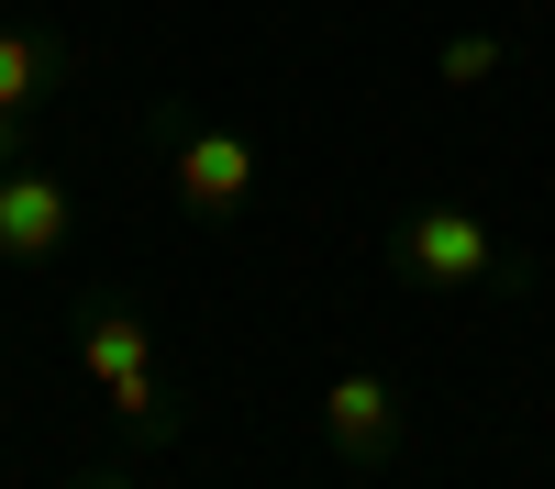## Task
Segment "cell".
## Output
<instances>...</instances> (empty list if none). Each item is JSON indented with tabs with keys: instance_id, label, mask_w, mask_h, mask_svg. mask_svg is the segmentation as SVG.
Here are the masks:
<instances>
[{
	"instance_id": "7",
	"label": "cell",
	"mask_w": 555,
	"mask_h": 489,
	"mask_svg": "<svg viewBox=\"0 0 555 489\" xmlns=\"http://www.w3.org/2000/svg\"><path fill=\"white\" fill-rule=\"evenodd\" d=\"M500 67H512V44H500V34H455V44H444V78H455V89H478V78H500Z\"/></svg>"
},
{
	"instance_id": "3",
	"label": "cell",
	"mask_w": 555,
	"mask_h": 489,
	"mask_svg": "<svg viewBox=\"0 0 555 489\" xmlns=\"http://www.w3.org/2000/svg\"><path fill=\"white\" fill-rule=\"evenodd\" d=\"M167 190H178V211L190 222H245L256 211V145L234 123H201V112H178L167 101Z\"/></svg>"
},
{
	"instance_id": "4",
	"label": "cell",
	"mask_w": 555,
	"mask_h": 489,
	"mask_svg": "<svg viewBox=\"0 0 555 489\" xmlns=\"http://www.w3.org/2000/svg\"><path fill=\"white\" fill-rule=\"evenodd\" d=\"M400 434H411V412H400V378H378V368H345V378H322V445H334V467H389L400 456Z\"/></svg>"
},
{
	"instance_id": "2",
	"label": "cell",
	"mask_w": 555,
	"mask_h": 489,
	"mask_svg": "<svg viewBox=\"0 0 555 489\" xmlns=\"http://www.w3.org/2000/svg\"><path fill=\"white\" fill-rule=\"evenodd\" d=\"M78 368H89V389L112 400V423H122L133 445H156V434L178 423V400H167V378H156V334L133 323L122 300H89V311H78Z\"/></svg>"
},
{
	"instance_id": "6",
	"label": "cell",
	"mask_w": 555,
	"mask_h": 489,
	"mask_svg": "<svg viewBox=\"0 0 555 489\" xmlns=\"http://www.w3.org/2000/svg\"><path fill=\"white\" fill-rule=\"evenodd\" d=\"M78 78V44L56 23H0V123H34Z\"/></svg>"
},
{
	"instance_id": "8",
	"label": "cell",
	"mask_w": 555,
	"mask_h": 489,
	"mask_svg": "<svg viewBox=\"0 0 555 489\" xmlns=\"http://www.w3.org/2000/svg\"><path fill=\"white\" fill-rule=\"evenodd\" d=\"M89 489H112V478H89Z\"/></svg>"
},
{
	"instance_id": "1",
	"label": "cell",
	"mask_w": 555,
	"mask_h": 489,
	"mask_svg": "<svg viewBox=\"0 0 555 489\" xmlns=\"http://www.w3.org/2000/svg\"><path fill=\"white\" fill-rule=\"evenodd\" d=\"M389 267L423 279V289H512V300L533 289V256H512L467 201H411L389 222Z\"/></svg>"
},
{
	"instance_id": "5",
	"label": "cell",
	"mask_w": 555,
	"mask_h": 489,
	"mask_svg": "<svg viewBox=\"0 0 555 489\" xmlns=\"http://www.w3.org/2000/svg\"><path fill=\"white\" fill-rule=\"evenodd\" d=\"M78 234V201L56 167H0V267H56Z\"/></svg>"
}]
</instances>
